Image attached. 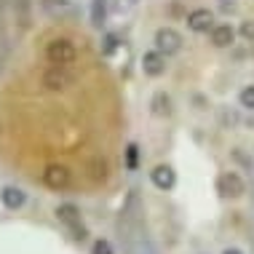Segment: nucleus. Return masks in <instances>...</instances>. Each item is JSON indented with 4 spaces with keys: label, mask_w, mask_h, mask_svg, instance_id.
<instances>
[{
    "label": "nucleus",
    "mask_w": 254,
    "mask_h": 254,
    "mask_svg": "<svg viewBox=\"0 0 254 254\" xmlns=\"http://www.w3.org/2000/svg\"><path fill=\"white\" fill-rule=\"evenodd\" d=\"M57 217H59V222H64L67 228L75 233L78 241H83V238H86V228L80 225V209L75 203H62L57 209Z\"/></svg>",
    "instance_id": "39448f33"
},
{
    "label": "nucleus",
    "mask_w": 254,
    "mask_h": 254,
    "mask_svg": "<svg viewBox=\"0 0 254 254\" xmlns=\"http://www.w3.org/2000/svg\"><path fill=\"white\" fill-rule=\"evenodd\" d=\"M219 188H222L228 195H241V193H244V182L238 180L233 171H230V174H222V177H219Z\"/></svg>",
    "instance_id": "9b49d317"
},
{
    "label": "nucleus",
    "mask_w": 254,
    "mask_h": 254,
    "mask_svg": "<svg viewBox=\"0 0 254 254\" xmlns=\"http://www.w3.org/2000/svg\"><path fill=\"white\" fill-rule=\"evenodd\" d=\"M46 59H49V64L70 67V64H75V59H78V49H75L72 40L57 38V40H51L49 49H46Z\"/></svg>",
    "instance_id": "f257e3e1"
},
{
    "label": "nucleus",
    "mask_w": 254,
    "mask_h": 254,
    "mask_svg": "<svg viewBox=\"0 0 254 254\" xmlns=\"http://www.w3.org/2000/svg\"><path fill=\"white\" fill-rule=\"evenodd\" d=\"M209 38H211V43H214L217 49H225V46L233 43V27L230 24H214L211 32H209Z\"/></svg>",
    "instance_id": "9d476101"
},
{
    "label": "nucleus",
    "mask_w": 254,
    "mask_h": 254,
    "mask_svg": "<svg viewBox=\"0 0 254 254\" xmlns=\"http://www.w3.org/2000/svg\"><path fill=\"white\" fill-rule=\"evenodd\" d=\"M153 113L158 115V118H166V115H171V97L166 91H158L153 97Z\"/></svg>",
    "instance_id": "f8f14e48"
},
{
    "label": "nucleus",
    "mask_w": 254,
    "mask_h": 254,
    "mask_svg": "<svg viewBox=\"0 0 254 254\" xmlns=\"http://www.w3.org/2000/svg\"><path fill=\"white\" fill-rule=\"evenodd\" d=\"M153 43L163 57H174V54L182 51V35L174 30V27H161V30L155 32Z\"/></svg>",
    "instance_id": "7ed1b4c3"
},
{
    "label": "nucleus",
    "mask_w": 254,
    "mask_h": 254,
    "mask_svg": "<svg viewBox=\"0 0 254 254\" xmlns=\"http://www.w3.org/2000/svg\"><path fill=\"white\" fill-rule=\"evenodd\" d=\"M241 105L244 107H254V86H249V88L241 91Z\"/></svg>",
    "instance_id": "2eb2a0df"
},
{
    "label": "nucleus",
    "mask_w": 254,
    "mask_h": 254,
    "mask_svg": "<svg viewBox=\"0 0 254 254\" xmlns=\"http://www.w3.org/2000/svg\"><path fill=\"white\" fill-rule=\"evenodd\" d=\"M0 201H3L5 209L16 211V209H22V206H24L27 195H24V190H22V188H13V185H5V188L0 190Z\"/></svg>",
    "instance_id": "1a4fd4ad"
},
{
    "label": "nucleus",
    "mask_w": 254,
    "mask_h": 254,
    "mask_svg": "<svg viewBox=\"0 0 254 254\" xmlns=\"http://www.w3.org/2000/svg\"><path fill=\"white\" fill-rule=\"evenodd\" d=\"M43 182H46V188H51L59 193V190H67L72 185V171L67 166H62V163H51V166L43 171Z\"/></svg>",
    "instance_id": "20e7f679"
},
{
    "label": "nucleus",
    "mask_w": 254,
    "mask_h": 254,
    "mask_svg": "<svg viewBox=\"0 0 254 254\" xmlns=\"http://www.w3.org/2000/svg\"><path fill=\"white\" fill-rule=\"evenodd\" d=\"M150 180H153V185L158 190H171V188H174V182H177V174H174V169H171V166L161 163V166H155L153 171H150Z\"/></svg>",
    "instance_id": "6e6552de"
},
{
    "label": "nucleus",
    "mask_w": 254,
    "mask_h": 254,
    "mask_svg": "<svg viewBox=\"0 0 254 254\" xmlns=\"http://www.w3.org/2000/svg\"><path fill=\"white\" fill-rule=\"evenodd\" d=\"M188 27L193 32H211V27H214V13L209 8H195L188 13Z\"/></svg>",
    "instance_id": "0eeeda50"
},
{
    "label": "nucleus",
    "mask_w": 254,
    "mask_h": 254,
    "mask_svg": "<svg viewBox=\"0 0 254 254\" xmlns=\"http://www.w3.org/2000/svg\"><path fill=\"white\" fill-rule=\"evenodd\" d=\"M40 83H43L49 91H64V88H70L75 83V75L70 72V67H59V64H51L49 70L43 72V78H40Z\"/></svg>",
    "instance_id": "f03ea898"
},
{
    "label": "nucleus",
    "mask_w": 254,
    "mask_h": 254,
    "mask_svg": "<svg viewBox=\"0 0 254 254\" xmlns=\"http://www.w3.org/2000/svg\"><path fill=\"white\" fill-rule=\"evenodd\" d=\"M222 254H241V252H238V249H225Z\"/></svg>",
    "instance_id": "f3484780"
},
{
    "label": "nucleus",
    "mask_w": 254,
    "mask_h": 254,
    "mask_svg": "<svg viewBox=\"0 0 254 254\" xmlns=\"http://www.w3.org/2000/svg\"><path fill=\"white\" fill-rule=\"evenodd\" d=\"M142 72H145L147 78H161V75L166 72V57L158 49L145 51L142 54Z\"/></svg>",
    "instance_id": "423d86ee"
},
{
    "label": "nucleus",
    "mask_w": 254,
    "mask_h": 254,
    "mask_svg": "<svg viewBox=\"0 0 254 254\" xmlns=\"http://www.w3.org/2000/svg\"><path fill=\"white\" fill-rule=\"evenodd\" d=\"M134 166H136V147L128 145V169H134Z\"/></svg>",
    "instance_id": "dca6fc26"
},
{
    "label": "nucleus",
    "mask_w": 254,
    "mask_h": 254,
    "mask_svg": "<svg viewBox=\"0 0 254 254\" xmlns=\"http://www.w3.org/2000/svg\"><path fill=\"white\" fill-rule=\"evenodd\" d=\"M102 19H105V0H94V24L102 27Z\"/></svg>",
    "instance_id": "ddd939ff"
},
{
    "label": "nucleus",
    "mask_w": 254,
    "mask_h": 254,
    "mask_svg": "<svg viewBox=\"0 0 254 254\" xmlns=\"http://www.w3.org/2000/svg\"><path fill=\"white\" fill-rule=\"evenodd\" d=\"M94 254H115V252L107 238H99V241H94Z\"/></svg>",
    "instance_id": "4468645a"
}]
</instances>
